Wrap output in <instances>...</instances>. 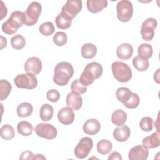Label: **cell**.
<instances>
[{
    "instance_id": "cell-24",
    "label": "cell",
    "mask_w": 160,
    "mask_h": 160,
    "mask_svg": "<svg viewBox=\"0 0 160 160\" xmlns=\"http://www.w3.org/2000/svg\"><path fill=\"white\" fill-rule=\"evenodd\" d=\"M54 109L52 106L49 104L42 105L40 108L39 116L40 118L43 121H48L51 120L53 116Z\"/></svg>"
},
{
    "instance_id": "cell-36",
    "label": "cell",
    "mask_w": 160,
    "mask_h": 160,
    "mask_svg": "<svg viewBox=\"0 0 160 160\" xmlns=\"http://www.w3.org/2000/svg\"><path fill=\"white\" fill-rule=\"evenodd\" d=\"M71 89L72 92L77 93L79 95L85 93L87 90V86L82 85L79 79H75L71 85Z\"/></svg>"
},
{
    "instance_id": "cell-27",
    "label": "cell",
    "mask_w": 160,
    "mask_h": 160,
    "mask_svg": "<svg viewBox=\"0 0 160 160\" xmlns=\"http://www.w3.org/2000/svg\"><path fill=\"white\" fill-rule=\"evenodd\" d=\"M132 91L126 87H120L116 92V96L119 101L124 103L131 98Z\"/></svg>"
},
{
    "instance_id": "cell-35",
    "label": "cell",
    "mask_w": 160,
    "mask_h": 160,
    "mask_svg": "<svg viewBox=\"0 0 160 160\" xmlns=\"http://www.w3.org/2000/svg\"><path fill=\"white\" fill-rule=\"evenodd\" d=\"M153 119L149 116H145L141 119L139 122V126L141 130L144 131H151L153 129Z\"/></svg>"
},
{
    "instance_id": "cell-19",
    "label": "cell",
    "mask_w": 160,
    "mask_h": 160,
    "mask_svg": "<svg viewBox=\"0 0 160 160\" xmlns=\"http://www.w3.org/2000/svg\"><path fill=\"white\" fill-rule=\"evenodd\" d=\"M86 5L89 12L98 13L108 6V2L107 0H88Z\"/></svg>"
},
{
    "instance_id": "cell-1",
    "label": "cell",
    "mask_w": 160,
    "mask_h": 160,
    "mask_svg": "<svg viewBox=\"0 0 160 160\" xmlns=\"http://www.w3.org/2000/svg\"><path fill=\"white\" fill-rule=\"evenodd\" d=\"M74 74V68L72 64L66 61L57 64L54 68L53 81L58 86L66 85Z\"/></svg>"
},
{
    "instance_id": "cell-39",
    "label": "cell",
    "mask_w": 160,
    "mask_h": 160,
    "mask_svg": "<svg viewBox=\"0 0 160 160\" xmlns=\"http://www.w3.org/2000/svg\"><path fill=\"white\" fill-rule=\"evenodd\" d=\"M46 98L49 101L56 102L59 99L60 94L56 89H50L46 93Z\"/></svg>"
},
{
    "instance_id": "cell-42",
    "label": "cell",
    "mask_w": 160,
    "mask_h": 160,
    "mask_svg": "<svg viewBox=\"0 0 160 160\" xmlns=\"http://www.w3.org/2000/svg\"><path fill=\"white\" fill-rule=\"evenodd\" d=\"M1 49H2L4 48H5L7 45V40L6 38H4L3 36H1Z\"/></svg>"
},
{
    "instance_id": "cell-41",
    "label": "cell",
    "mask_w": 160,
    "mask_h": 160,
    "mask_svg": "<svg viewBox=\"0 0 160 160\" xmlns=\"http://www.w3.org/2000/svg\"><path fill=\"white\" fill-rule=\"evenodd\" d=\"M108 159L109 160H114V159L122 160V158L119 152H118V151H113L109 156Z\"/></svg>"
},
{
    "instance_id": "cell-26",
    "label": "cell",
    "mask_w": 160,
    "mask_h": 160,
    "mask_svg": "<svg viewBox=\"0 0 160 160\" xmlns=\"http://www.w3.org/2000/svg\"><path fill=\"white\" fill-rule=\"evenodd\" d=\"M138 55L139 57L148 59L150 58L153 53V49L151 45L147 43H142L138 47Z\"/></svg>"
},
{
    "instance_id": "cell-38",
    "label": "cell",
    "mask_w": 160,
    "mask_h": 160,
    "mask_svg": "<svg viewBox=\"0 0 160 160\" xmlns=\"http://www.w3.org/2000/svg\"><path fill=\"white\" fill-rule=\"evenodd\" d=\"M139 102H140V99H139V96L137 94L132 92V94L129 99L123 104L124 106L126 107L127 108L132 109H135L139 106Z\"/></svg>"
},
{
    "instance_id": "cell-8",
    "label": "cell",
    "mask_w": 160,
    "mask_h": 160,
    "mask_svg": "<svg viewBox=\"0 0 160 160\" xmlns=\"http://www.w3.org/2000/svg\"><path fill=\"white\" fill-rule=\"evenodd\" d=\"M15 85L21 89H32L38 85V79L34 74L31 73L17 75L14 79Z\"/></svg>"
},
{
    "instance_id": "cell-6",
    "label": "cell",
    "mask_w": 160,
    "mask_h": 160,
    "mask_svg": "<svg viewBox=\"0 0 160 160\" xmlns=\"http://www.w3.org/2000/svg\"><path fill=\"white\" fill-rule=\"evenodd\" d=\"M118 19L122 22H128L132 17L134 9L132 4L128 0H121L116 5Z\"/></svg>"
},
{
    "instance_id": "cell-13",
    "label": "cell",
    "mask_w": 160,
    "mask_h": 160,
    "mask_svg": "<svg viewBox=\"0 0 160 160\" xmlns=\"http://www.w3.org/2000/svg\"><path fill=\"white\" fill-rule=\"evenodd\" d=\"M149 151L143 145H138L132 147L129 152L130 160H146L148 159Z\"/></svg>"
},
{
    "instance_id": "cell-23",
    "label": "cell",
    "mask_w": 160,
    "mask_h": 160,
    "mask_svg": "<svg viewBox=\"0 0 160 160\" xmlns=\"http://www.w3.org/2000/svg\"><path fill=\"white\" fill-rule=\"evenodd\" d=\"M33 111V107L28 102H24L18 105L16 109V112L18 116L26 118L29 116Z\"/></svg>"
},
{
    "instance_id": "cell-40",
    "label": "cell",
    "mask_w": 160,
    "mask_h": 160,
    "mask_svg": "<svg viewBox=\"0 0 160 160\" xmlns=\"http://www.w3.org/2000/svg\"><path fill=\"white\" fill-rule=\"evenodd\" d=\"M19 159H37V154H34L32 151H26L21 153Z\"/></svg>"
},
{
    "instance_id": "cell-5",
    "label": "cell",
    "mask_w": 160,
    "mask_h": 160,
    "mask_svg": "<svg viewBox=\"0 0 160 160\" xmlns=\"http://www.w3.org/2000/svg\"><path fill=\"white\" fill-rule=\"evenodd\" d=\"M41 9V4L37 1H33L29 4L24 12V24L27 26L34 25L38 21Z\"/></svg>"
},
{
    "instance_id": "cell-12",
    "label": "cell",
    "mask_w": 160,
    "mask_h": 160,
    "mask_svg": "<svg viewBox=\"0 0 160 160\" xmlns=\"http://www.w3.org/2000/svg\"><path fill=\"white\" fill-rule=\"evenodd\" d=\"M42 69V62L38 57L32 56L28 58L24 64V70L27 73L34 75L39 74Z\"/></svg>"
},
{
    "instance_id": "cell-32",
    "label": "cell",
    "mask_w": 160,
    "mask_h": 160,
    "mask_svg": "<svg viewBox=\"0 0 160 160\" xmlns=\"http://www.w3.org/2000/svg\"><path fill=\"white\" fill-rule=\"evenodd\" d=\"M11 44L14 49H22L26 45L25 38L21 34H16L11 39Z\"/></svg>"
},
{
    "instance_id": "cell-33",
    "label": "cell",
    "mask_w": 160,
    "mask_h": 160,
    "mask_svg": "<svg viewBox=\"0 0 160 160\" xmlns=\"http://www.w3.org/2000/svg\"><path fill=\"white\" fill-rule=\"evenodd\" d=\"M56 26L60 29H67L70 28L72 21L67 19L61 13H59L55 19Z\"/></svg>"
},
{
    "instance_id": "cell-16",
    "label": "cell",
    "mask_w": 160,
    "mask_h": 160,
    "mask_svg": "<svg viewBox=\"0 0 160 160\" xmlns=\"http://www.w3.org/2000/svg\"><path fill=\"white\" fill-rule=\"evenodd\" d=\"M131 134L129 128L126 125H121L114 129L113 137L117 141L124 142L128 140Z\"/></svg>"
},
{
    "instance_id": "cell-11",
    "label": "cell",
    "mask_w": 160,
    "mask_h": 160,
    "mask_svg": "<svg viewBox=\"0 0 160 160\" xmlns=\"http://www.w3.org/2000/svg\"><path fill=\"white\" fill-rule=\"evenodd\" d=\"M36 134L47 139H54L58 134L56 128L51 124L39 123L34 128Z\"/></svg>"
},
{
    "instance_id": "cell-15",
    "label": "cell",
    "mask_w": 160,
    "mask_h": 160,
    "mask_svg": "<svg viewBox=\"0 0 160 160\" xmlns=\"http://www.w3.org/2000/svg\"><path fill=\"white\" fill-rule=\"evenodd\" d=\"M66 102L68 107L71 108L72 110H79L82 105V97L74 92L68 93L66 96Z\"/></svg>"
},
{
    "instance_id": "cell-9",
    "label": "cell",
    "mask_w": 160,
    "mask_h": 160,
    "mask_svg": "<svg viewBox=\"0 0 160 160\" xmlns=\"http://www.w3.org/2000/svg\"><path fill=\"white\" fill-rule=\"evenodd\" d=\"M93 147V141L89 137H84L80 139L74 148V155L78 159L86 158Z\"/></svg>"
},
{
    "instance_id": "cell-37",
    "label": "cell",
    "mask_w": 160,
    "mask_h": 160,
    "mask_svg": "<svg viewBox=\"0 0 160 160\" xmlns=\"http://www.w3.org/2000/svg\"><path fill=\"white\" fill-rule=\"evenodd\" d=\"M68 41V37L65 32L62 31L57 32L53 36V42L58 46H64Z\"/></svg>"
},
{
    "instance_id": "cell-22",
    "label": "cell",
    "mask_w": 160,
    "mask_h": 160,
    "mask_svg": "<svg viewBox=\"0 0 160 160\" xmlns=\"http://www.w3.org/2000/svg\"><path fill=\"white\" fill-rule=\"evenodd\" d=\"M81 52L84 58L92 59L96 55L97 48L92 43H87L82 46Z\"/></svg>"
},
{
    "instance_id": "cell-10",
    "label": "cell",
    "mask_w": 160,
    "mask_h": 160,
    "mask_svg": "<svg viewBox=\"0 0 160 160\" xmlns=\"http://www.w3.org/2000/svg\"><path fill=\"white\" fill-rule=\"evenodd\" d=\"M157 21L152 18H148L141 25L140 33L142 38L147 41H151L154 36V29L157 27Z\"/></svg>"
},
{
    "instance_id": "cell-18",
    "label": "cell",
    "mask_w": 160,
    "mask_h": 160,
    "mask_svg": "<svg viewBox=\"0 0 160 160\" xmlns=\"http://www.w3.org/2000/svg\"><path fill=\"white\" fill-rule=\"evenodd\" d=\"M101 124L96 119H88L83 125L84 132L89 135H95L100 130Z\"/></svg>"
},
{
    "instance_id": "cell-7",
    "label": "cell",
    "mask_w": 160,
    "mask_h": 160,
    "mask_svg": "<svg viewBox=\"0 0 160 160\" xmlns=\"http://www.w3.org/2000/svg\"><path fill=\"white\" fill-rule=\"evenodd\" d=\"M82 1L80 0H68L61 9V14L69 20H72L81 11Z\"/></svg>"
},
{
    "instance_id": "cell-30",
    "label": "cell",
    "mask_w": 160,
    "mask_h": 160,
    "mask_svg": "<svg viewBox=\"0 0 160 160\" xmlns=\"http://www.w3.org/2000/svg\"><path fill=\"white\" fill-rule=\"evenodd\" d=\"M132 64L134 67L139 71H146L149 66V61L146 59H143L139 56H135L132 59Z\"/></svg>"
},
{
    "instance_id": "cell-29",
    "label": "cell",
    "mask_w": 160,
    "mask_h": 160,
    "mask_svg": "<svg viewBox=\"0 0 160 160\" xmlns=\"http://www.w3.org/2000/svg\"><path fill=\"white\" fill-rule=\"evenodd\" d=\"M12 87L10 82L6 79H1L0 81V100H5L9 95Z\"/></svg>"
},
{
    "instance_id": "cell-2",
    "label": "cell",
    "mask_w": 160,
    "mask_h": 160,
    "mask_svg": "<svg viewBox=\"0 0 160 160\" xmlns=\"http://www.w3.org/2000/svg\"><path fill=\"white\" fill-rule=\"evenodd\" d=\"M102 72L103 68L100 63L91 62L86 66L79 80L82 85L88 86L92 84L95 79L100 78Z\"/></svg>"
},
{
    "instance_id": "cell-25",
    "label": "cell",
    "mask_w": 160,
    "mask_h": 160,
    "mask_svg": "<svg viewBox=\"0 0 160 160\" xmlns=\"http://www.w3.org/2000/svg\"><path fill=\"white\" fill-rule=\"evenodd\" d=\"M17 130L19 134L21 135L28 136L32 133L33 127L29 122L26 121H22L18 124Z\"/></svg>"
},
{
    "instance_id": "cell-31",
    "label": "cell",
    "mask_w": 160,
    "mask_h": 160,
    "mask_svg": "<svg viewBox=\"0 0 160 160\" xmlns=\"http://www.w3.org/2000/svg\"><path fill=\"white\" fill-rule=\"evenodd\" d=\"M15 135V131L12 126L9 124H4L0 129V136L5 140L12 139Z\"/></svg>"
},
{
    "instance_id": "cell-4",
    "label": "cell",
    "mask_w": 160,
    "mask_h": 160,
    "mask_svg": "<svg viewBox=\"0 0 160 160\" xmlns=\"http://www.w3.org/2000/svg\"><path fill=\"white\" fill-rule=\"evenodd\" d=\"M111 69L115 79L121 82L129 81L132 77L130 67L121 61H114L111 65Z\"/></svg>"
},
{
    "instance_id": "cell-34",
    "label": "cell",
    "mask_w": 160,
    "mask_h": 160,
    "mask_svg": "<svg viewBox=\"0 0 160 160\" xmlns=\"http://www.w3.org/2000/svg\"><path fill=\"white\" fill-rule=\"evenodd\" d=\"M39 30L42 35L49 36L54 32L55 29L53 24L51 22L47 21L40 25Z\"/></svg>"
},
{
    "instance_id": "cell-28",
    "label": "cell",
    "mask_w": 160,
    "mask_h": 160,
    "mask_svg": "<svg viewBox=\"0 0 160 160\" xmlns=\"http://www.w3.org/2000/svg\"><path fill=\"white\" fill-rule=\"evenodd\" d=\"M97 151L102 155L108 154L112 148L111 142L108 139H101L97 143Z\"/></svg>"
},
{
    "instance_id": "cell-17",
    "label": "cell",
    "mask_w": 160,
    "mask_h": 160,
    "mask_svg": "<svg viewBox=\"0 0 160 160\" xmlns=\"http://www.w3.org/2000/svg\"><path fill=\"white\" fill-rule=\"evenodd\" d=\"M133 47L129 43H123L119 45L116 49L117 56L122 60L129 59L133 54Z\"/></svg>"
},
{
    "instance_id": "cell-20",
    "label": "cell",
    "mask_w": 160,
    "mask_h": 160,
    "mask_svg": "<svg viewBox=\"0 0 160 160\" xmlns=\"http://www.w3.org/2000/svg\"><path fill=\"white\" fill-rule=\"evenodd\" d=\"M142 144L148 149H154L160 145L159 132H155L149 136L145 137L142 140Z\"/></svg>"
},
{
    "instance_id": "cell-3",
    "label": "cell",
    "mask_w": 160,
    "mask_h": 160,
    "mask_svg": "<svg viewBox=\"0 0 160 160\" xmlns=\"http://www.w3.org/2000/svg\"><path fill=\"white\" fill-rule=\"evenodd\" d=\"M24 12L20 11L12 12L9 19L2 25V32L8 35L15 34L24 24Z\"/></svg>"
},
{
    "instance_id": "cell-21",
    "label": "cell",
    "mask_w": 160,
    "mask_h": 160,
    "mask_svg": "<svg viewBox=\"0 0 160 160\" xmlns=\"http://www.w3.org/2000/svg\"><path fill=\"white\" fill-rule=\"evenodd\" d=\"M126 120L127 114L122 109L115 110L111 115L112 122L118 126L124 124Z\"/></svg>"
},
{
    "instance_id": "cell-14",
    "label": "cell",
    "mask_w": 160,
    "mask_h": 160,
    "mask_svg": "<svg viewBox=\"0 0 160 160\" xmlns=\"http://www.w3.org/2000/svg\"><path fill=\"white\" fill-rule=\"evenodd\" d=\"M74 113L72 109L69 107L61 108L58 114L59 121L64 125H69L74 122Z\"/></svg>"
}]
</instances>
